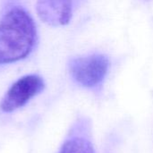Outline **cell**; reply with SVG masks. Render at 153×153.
<instances>
[{
	"instance_id": "obj_4",
	"label": "cell",
	"mask_w": 153,
	"mask_h": 153,
	"mask_svg": "<svg viewBox=\"0 0 153 153\" xmlns=\"http://www.w3.org/2000/svg\"><path fill=\"white\" fill-rule=\"evenodd\" d=\"M36 11L39 18L48 25H66L72 18V0H38Z\"/></svg>"
},
{
	"instance_id": "obj_5",
	"label": "cell",
	"mask_w": 153,
	"mask_h": 153,
	"mask_svg": "<svg viewBox=\"0 0 153 153\" xmlns=\"http://www.w3.org/2000/svg\"><path fill=\"white\" fill-rule=\"evenodd\" d=\"M59 153H95V151L87 138L73 137L63 144Z\"/></svg>"
},
{
	"instance_id": "obj_2",
	"label": "cell",
	"mask_w": 153,
	"mask_h": 153,
	"mask_svg": "<svg viewBox=\"0 0 153 153\" xmlns=\"http://www.w3.org/2000/svg\"><path fill=\"white\" fill-rule=\"evenodd\" d=\"M108 65V59L106 56L93 54L73 59L70 62L69 69L72 77L80 85L95 88L104 80Z\"/></svg>"
},
{
	"instance_id": "obj_1",
	"label": "cell",
	"mask_w": 153,
	"mask_h": 153,
	"mask_svg": "<svg viewBox=\"0 0 153 153\" xmlns=\"http://www.w3.org/2000/svg\"><path fill=\"white\" fill-rule=\"evenodd\" d=\"M36 40V26L22 8L9 10L0 22V65L25 58Z\"/></svg>"
},
{
	"instance_id": "obj_3",
	"label": "cell",
	"mask_w": 153,
	"mask_h": 153,
	"mask_svg": "<svg viewBox=\"0 0 153 153\" xmlns=\"http://www.w3.org/2000/svg\"><path fill=\"white\" fill-rule=\"evenodd\" d=\"M45 88L41 77L30 74L17 80L6 91L0 108L4 112H13L28 103Z\"/></svg>"
}]
</instances>
